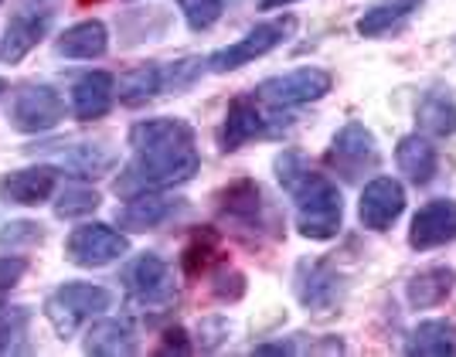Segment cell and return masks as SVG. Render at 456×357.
<instances>
[{"mask_svg":"<svg viewBox=\"0 0 456 357\" xmlns=\"http://www.w3.org/2000/svg\"><path fill=\"white\" fill-rule=\"evenodd\" d=\"M134 160L126 174L116 181L119 194H143V191L171 188L198 174L201 157L194 147V133L181 119H147L130 130Z\"/></svg>","mask_w":456,"mask_h":357,"instance_id":"obj_1","label":"cell"},{"mask_svg":"<svg viewBox=\"0 0 456 357\" xmlns=\"http://www.w3.org/2000/svg\"><path fill=\"white\" fill-rule=\"evenodd\" d=\"M276 177L297 201V228L314 242H327L341 231L344 205L341 191L334 188L323 174L310 170L300 153H280L276 157Z\"/></svg>","mask_w":456,"mask_h":357,"instance_id":"obj_2","label":"cell"},{"mask_svg":"<svg viewBox=\"0 0 456 357\" xmlns=\"http://www.w3.org/2000/svg\"><path fill=\"white\" fill-rule=\"evenodd\" d=\"M113 306V293L93 286V282H65L61 289H55L48 303H45V317L52 320L58 337H72L82 320L95 317L102 310Z\"/></svg>","mask_w":456,"mask_h":357,"instance_id":"obj_3","label":"cell"},{"mask_svg":"<svg viewBox=\"0 0 456 357\" xmlns=\"http://www.w3.org/2000/svg\"><path fill=\"white\" fill-rule=\"evenodd\" d=\"M297 31V18H280V20H266V24H259V28H252L246 38H239L235 45H228V48H222V52H215V55L208 58L211 72H235V69H242V65H248L252 58H263L269 55L273 48H280L289 35Z\"/></svg>","mask_w":456,"mask_h":357,"instance_id":"obj_4","label":"cell"},{"mask_svg":"<svg viewBox=\"0 0 456 357\" xmlns=\"http://www.w3.org/2000/svg\"><path fill=\"white\" fill-rule=\"evenodd\" d=\"M126 289H130V300L140 303V306H151V310H164L177 296L171 265L164 263L160 256H153V252L140 256L126 269Z\"/></svg>","mask_w":456,"mask_h":357,"instance_id":"obj_5","label":"cell"},{"mask_svg":"<svg viewBox=\"0 0 456 357\" xmlns=\"http://www.w3.org/2000/svg\"><path fill=\"white\" fill-rule=\"evenodd\" d=\"M327 164L341 174L344 181H358L364 170H375L379 164V147L371 130H364L362 123H347L327 153Z\"/></svg>","mask_w":456,"mask_h":357,"instance_id":"obj_6","label":"cell"},{"mask_svg":"<svg viewBox=\"0 0 456 357\" xmlns=\"http://www.w3.org/2000/svg\"><path fill=\"white\" fill-rule=\"evenodd\" d=\"M130 245L126 239L110 225H82L69 235L65 242V256L69 263L82 265V269H99V265H110L113 259H119Z\"/></svg>","mask_w":456,"mask_h":357,"instance_id":"obj_7","label":"cell"},{"mask_svg":"<svg viewBox=\"0 0 456 357\" xmlns=\"http://www.w3.org/2000/svg\"><path fill=\"white\" fill-rule=\"evenodd\" d=\"M330 82L334 78L323 69H297L286 76L266 78L259 85V99H266L269 106H304L330 93Z\"/></svg>","mask_w":456,"mask_h":357,"instance_id":"obj_8","label":"cell"},{"mask_svg":"<svg viewBox=\"0 0 456 357\" xmlns=\"http://www.w3.org/2000/svg\"><path fill=\"white\" fill-rule=\"evenodd\" d=\"M61 95L52 85H24L11 106V126L18 133H45L61 119Z\"/></svg>","mask_w":456,"mask_h":357,"instance_id":"obj_9","label":"cell"},{"mask_svg":"<svg viewBox=\"0 0 456 357\" xmlns=\"http://www.w3.org/2000/svg\"><path fill=\"white\" fill-rule=\"evenodd\" d=\"M405 211V191L399 181L392 177H375L368 188L362 191V205H358V218L364 228L371 231H385L399 222V215Z\"/></svg>","mask_w":456,"mask_h":357,"instance_id":"obj_10","label":"cell"},{"mask_svg":"<svg viewBox=\"0 0 456 357\" xmlns=\"http://www.w3.org/2000/svg\"><path fill=\"white\" fill-rule=\"evenodd\" d=\"M456 239V201L450 198H439V201H429L416 211L412 218V228H409V245L419 248V252H429V248H439V245L453 242Z\"/></svg>","mask_w":456,"mask_h":357,"instance_id":"obj_11","label":"cell"},{"mask_svg":"<svg viewBox=\"0 0 456 357\" xmlns=\"http://www.w3.org/2000/svg\"><path fill=\"white\" fill-rule=\"evenodd\" d=\"M55 181H58L55 167H28L11 174V177H4L0 181V194L7 201H14V205H41V201L52 198Z\"/></svg>","mask_w":456,"mask_h":357,"instance_id":"obj_12","label":"cell"},{"mask_svg":"<svg viewBox=\"0 0 456 357\" xmlns=\"http://www.w3.org/2000/svg\"><path fill=\"white\" fill-rule=\"evenodd\" d=\"M113 95H116L113 76H106V72H89V76L78 78L76 89H72V110H76L78 119L89 123V119H99V116L110 113Z\"/></svg>","mask_w":456,"mask_h":357,"instance_id":"obj_13","label":"cell"},{"mask_svg":"<svg viewBox=\"0 0 456 357\" xmlns=\"http://www.w3.org/2000/svg\"><path fill=\"white\" fill-rule=\"evenodd\" d=\"M395 160H399V170L412 181V184H429L439 170V153L436 147L426 140V136H402L399 150H395Z\"/></svg>","mask_w":456,"mask_h":357,"instance_id":"obj_14","label":"cell"},{"mask_svg":"<svg viewBox=\"0 0 456 357\" xmlns=\"http://www.w3.org/2000/svg\"><path fill=\"white\" fill-rule=\"evenodd\" d=\"M405 354L412 357H450L456 354L453 320H422L405 340Z\"/></svg>","mask_w":456,"mask_h":357,"instance_id":"obj_15","label":"cell"},{"mask_svg":"<svg viewBox=\"0 0 456 357\" xmlns=\"http://www.w3.org/2000/svg\"><path fill=\"white\" fill-rule=\"evenodd\" d=\"M263 133V116L256 110V102L248 95L232 99L225 113V126H222V150H239L248 140H256Z\"/></svg>","mask_w":456,"mask_h":357,"instance_id":"obj_16","label":"cell"},{"mask_svg":"<svg viewBox=\"0 0 456 357\" xmlns=\"http://www.w3.org/2000/svg\"><path fill=\"white\" fill-rule=\"evenodd\" d=\"M171 211H174V201L143 191V194H136L126 207L116 211V222L123 228H130V231H151V228L164 225V222L171 218Z\"/></svg>","mask_w":456,"mask_h":357,"instance_id":"obj_17","label":"cell"},{"mask_svg":"<svg viewBox=\"0 0 456 357\" xmlns=\"http://www.w3.org/2000/svg\"><path fill=\"white\" fill-rule=\"evenodd\" d=\"M45 28H48V18H38V14H18V18H11L7 31H4V45H0V61H7V65L20 61L41 41Z\"/></svg>","mask_w":456,"mask_h":357,"instance_id":"obj_18","label":"cell"},{"mask_svg":"<svg viewBox=\"0 0 456 357\" xmlns=\"http://www.w3.org/2000/svg\"><path fill=\"white\" fill-rule=\"evenodd\" d=\"M453 282H456V272L450 265H433V269H422L416 272L412 280H409V303L416 306V310H426V306H436L443 303L450 293H453Z\"/></svg>","mask_w":456,"mask_h":357,"instance_id":"obj_19","label":"cell"},{"mask_svg":"<svg viewBox=\"0 0 456 357\" xmlns=\"http://www.w3.org/2000/svg\"><path fill=\"white\" fill-rule=\"evenodd\" d=\"M306 276L304 282H300V300H304V306H310V310H317V313H327L334 303H338V293H341V276L330 269V265H304Z\"/></svg>","mask_w":456,"mask_h":357,"instance_id":"obj_20","label":"cell"},{"mask_svg":"<svg viewBox=\"0 0 456 357\" xmlns=\"http://www.w3.org/2000/svg\"><path fill=\"white\" fill-rule=\"evenodd\" d=\"M259 207H263V194L252 181H235L222 194V218H228L232 225L259 228Z\"/></svg>","mask_w":456,"mask_h":357,"instance_id":"obj_21","label":"cell"},{"mask_svg":"<svg viewBox=\"0 0 456 357\" xmlns=\"http://www.w3.org/2000/svg\"><path fill=\"white\" fill-rule=\"evenodd\" d=\"M136 351V337L134 330L119 320H102L95 323L93 330L86 334V354H99V357H119V354H134Z\"/></svg>","mask_w":456,"mask_h":357,"instance_id":"obj_22","label":"cell"},{"mask_svg":"<svg viewBox=\"0 0 456 357\" xmlns=\"http://www.w3.org/2000/svg\"><path fill=\"white\" fill-rule=\"evenodd\" d=\"M110 45V35L102 28V20H82L76 28H69L58 38V55L65 58H99Z\"/></svg>","mask_w":456,"mask_h":357,"instance_id":"obj_23","label":"cell"},{"mask_svg":"<svg viewBox=\"0 0 456 357\" xmlns=\"http://www.w3.org/2000/svg\"><path fill=\"white\" fill-rule=\"evenodd\" d=\"M419 7H422V0H385V4H375L371 11H364L362 14L358 31H362L364 38H379V35H385V31L399 28L405 18H412Z\"/></svg>","mask_w":456,"mask_h":357,"instance_id":"obj_24","label":"cell"},{"mask_svg":"<svg viewBox=\"0 0 456 357\" xmlns=\"http://www.w3.org/2000/svg\"><path fill=\"white\" fill-rule=\"evenodd\" d=\"M419 126L433 136H453L456 133V102L443 93H429L419 102Z\"/></svg>","mask_w":456,"mask_h":357,"instance_id":"obj_25","label":"cell"},{"mask_svg":"<svg viewBox=\"0 0 456 357\" xmlns=\"http://www.w3.org/2000/svg\"><path fill=\"white\" fill-rule=\"evenodd\" d=\"M160 89H164V76L153 65H140V69H134V72H126V76L119 78V99L126 106H140V102H147Z\"/></svg>","mask_w":456,"mask_h":357,"instance_id":"obj_26","label":"cell"},{"mask_svg":"<svg viewBox=\"0 0 456 357\" xmlns=\"http://www.w3.org/2000/svg\"><path fill=\"white\" fill-rule=\"evenodd\" d=\"M218 256V235L205 228V231H194V239L184 245V256H181V265H184V272L188 276H198V272H205L208 263Z\"/></svg>","mask_w":456,"mask_h":357,"instance_id":"obj_27","label":"cell"},{"mask_svg":"<svg viewBox=\"0 0 456 357\" xmlns=\"http://www.w3.org/2000/svg\"><path fill=\"white\" fill-rule=\"evenodd\" d=\"M99 201H102V198H99V191L72 184V188H65L61 194H58L55 215H58V218H82V215L95 211V207H99Z\"/></svg>","mask_w":456,"mask_h":357,"instance_id":"obj_28","label":"cell"},{"mask_svg":"<svg viewBox=\"0 0 456 357\" xmlns=\"http://www.w3.org/2000/svg\"><path fill=\"white\" fill-rule=\"evenodd\" d=\"M177 7L184 11L191 31H208L222 18V0H177Z\"/></svg>","mask_w":456,"mask_h":357,"instance_id":"obj_29","label":"cell"},{"mask_svg":"<svg viewBox=\"0 0 456 357\" xmlns=\"http://www.w3.org/2000/svg\"><path fill=\"white\" fill-rule=\"evenodd\" d=\"M45 242V228L38 222H11L0 231V245L4 248H28V245Z\"/></svg>","mask_w":456,"mask_h":357,"instance_id":"obj_30","label":"cell"},{"mask_svg":"<svg viewBox=\"0 0 456 357\" xmlns=\"http://www.w3.org/2000/svg\"><path fill=\"white\" fill-rule=\"evenodd\" d=\"M28 313L24 310H0V351H11L14 340L24 334Z\"/></svg>","mask_w":456,"mask_h":357,"instance_id":"obj_31","label":"cell"},{"mask_svg":"<svg viewBox=\"0 0 456 357\" xmlns=\"http://www.w3.org/2000/svg\"><path fill=\"white\" fill-rule=\"evenodd\" d=\"M242 293H246V276H242V272L222 269V272L215 276V296H218V300H239Z\"/></svg>","mask_w":456,"mask_h":357,"instance_id":"obj_32","label":"cell"},{"mask_svg":"<svg viewBox=\"0 0 456 357\" xmlns=\"http://www.w3.org/2000/svg\"><path fill=\"white\" fill-rule=\"evenodd\" d=\"M24 272H28V263H24V259L0 256V293H4V289H14Z\"/></svg>","mask_w":456,"mask_h":357,"instance_id":"obj_33","label":"cell"},{"mask_svg":"<svg viewBox=\"0 0 456 357\" xmlns=\"http://www.w3.org/2000/svg\"><path fill=\"white\" fill-rule=\"evenodd\" d=\"M171 351H177V354H191V344H188V334L177 327V330H167V340H164V347H160V354H171Z\"/></svg>","mask_w":456,"mask_h":357,"instance_id":"obj_34","label":"cell"},{"mask_svg":"<svg viewBox=\"0 0 456 357\" xmlns=\"http://www.w3.org/2000/svg\"><path fill=\"white\" fill-rule=\"evenodd\" d=\"M283 4H293V0H263V11H273V7H283Z\"/></svg>","mask_w":456,"mask_h":357,"instance_id":"obj_35","label":"cell"},{"mask_svg":"<svg viewBox=\"0 0 456 357\" xmlns=\"http://www.w3.org/2000/svg\"><path fill=\"white\" fill-rule=\"evenodd\" d=\"M0 93H4V78H0Z\"/></svg>","mask_w":456,"mask_h":357,"instance_id":"obj_36","label":"cell"}]
</instances>
